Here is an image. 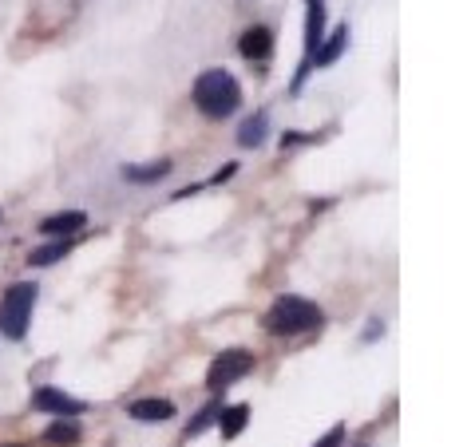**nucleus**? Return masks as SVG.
I'll return each instance as SVG.
<instances>
[{"mask_svg": "<svg viewBox=\"0 0 475 447\" xmlns=\"http://www.w3.org/2000/svg\"><path fill=\"white\" fill-rule=\"evenodd\" d=\"M84 226H87L84 210H64V214H48L44 222H40V234L44 237H67V234L84 230Z\"/></svg>", "mask_w": 475, "mask_h": 447, "instance_id": "obj_7", "label": "nucleus"}, {"mask_svg": "<svg viewBox=\"0 0 475 447\" xmlns=\"http://www.w3.org/2000/svg\"><path fill=\"white\" fill-rule=\"evenodd\" d=\"M166 171H171V163L158 158L155 166H123V178L127 183H158V178H166Z\"/></svg>", "mask_w": 475, "mask_h": 447, "instance_id": "obj_13", "label": "nucleus"}, {"mask_svg": "<svg viewBox=\"0 0 475 447\" xmlns=\"http://www.w3.org/2000/svg\"><path fill=\"white\" fill-rule=\"evenodd\" d=\"M262 139H265V112H257V115H250L242 123V131H238V143H242V147H262Z\"/></svg>", "mask_w": 475, "mask_h": 447, "instance_id": "obj_14", "label": "nucleus"}, {"mask_svg": "<svg viewBox=\"0 0 475 447\" xmlns=\"http://www.w3.org/2000/svg\"><path fill=\"white\" fill-rule=\"evenodd\" d=\"M309 4V24H305V52H317V44L325 40V0H305ZM305 56V59H309Z\"/></svg>", "mask_w": 475, "mask_h": 447, "instance_id": "obj_9", "label": "nucleus"}, {"mask_svg": "<svg viewBox=\"0 0 475 447\" xmlns=\"http://www.w3.org/2000/svg\"><path fill=\"white\" fill-rule=\"evenodd\" d=\"M127 416H131V420H147V424H163V420H171L175 416V404L171 400H135L131 408H127Z\"/></svg>", "mask_w": 475, "mask_h": 447, "instance_id": "obj_8", "label": "nucleus"}, {"mask_svg": "<svg viewBox=\"0 0 475 447\" xmlns=\"http://www.w3.org/2000/svg\"><path fill=\"white\" fill-rule=\"evenodd\" d=\"M32 305H36V285H32V282L8 285L4 301H0V333H4L8 341H24V336H28Z\"/></svg>", "mask_w": 475, "mask_h": 447, "instance_id": "obj_3", "label": "nucleus"}, {"mask_svg": "<svg viewBox=\"0 0 475 447\" xmlns=\"http://www.w3.org/2000/svg\"><path fill=\"white\" fill-rule=\"evenodd\" d=\"M341 440H345V428L336 424V428H333L329 435H321V440H317V447H341Z\"/></svg>", "mask_w": 475, "mask_h": 447, "instance_id": "obj_17", "label": "nucleus"}, {"mask_svg": "<svg viewBox=\"0 0 475 447\" xmlns=\"http://www.w3.org/2000/svg\"><path fill=\"white\" fill-rule=\"evenodd\" d=\"M325 317L317 309L313 301H305V297H277L270 305V313H265V329L277 333V336H297V333H313L317 325H321Z\"/></svg>", "mask_w": 475, "mask_h": 447, "instance_id": "obj_2", "label": "nucleus"}, {"mask_svg": "<svg viewBox=\"0 0 475 447\" xmlns=\"http://www.w3.org/2000/svg\"><path fill=\"white\" fill-rule=\"evenodd\" d=\"M214 420H218V412H214V408H202V412H198V420H191V428H186V435H198L202 428H211Z\"/></svg>", "mask_w": 475, "mask_h": 447, "instance_id": "obj_16", "label": "nucleus"}, {"mask_svg": "<svg viewBox=\"0 0 475 447\" xmlns=\"http://www.w3.org/2000/svg\"><path fill=\"white\" fill-rule=\"evenodd\" d=\"M345 36H349V28H345V24H336L333 40H325V44H317V52L309 56V64H313V67H329L333 59L345 52Z\"/></svg>", "mask_w": 475, "mask_h": 447, "instance_id": "obj_10", "label": "nucleus"}, {"mask_svg": "<svg viewBox=\"0 0 475 447\" xmlns=\"http://www.w3.org/2000/svg\"><path fill=\"white\" fill-rule=\"evenodd\" d=\"M72 254V237H59V242H48V246H40V250H32L28 254V265H52V262H59V257H67Z\"/></svg>", "mask_w": 475, "mask_h": 447, "instance_id": "obj_12", "label": "nucleus"}, {"mask_svg": "<svg viewBox=\"0 0 475 447\" xmlns=\"http://www.w3.org/2000/svg\"><path fill=\"white\" fill-rule=\"evenodd\" d=\"M238 52H242L246 59H265V56L273 52V32L265 24L246 28V32L238 36Z\"/></svg>", "mask_w": 475, "mask_h": 447, "instance_id": "obj_6", "label": "nucleus"}, {"mask_svg": "<svg viewBox=\"0 0 475 447\" xmlns=\"http://www.w3.org/2000/svg\"><path fill=\"white\" fill-rule=\"evenodd\" d=\"M48 443H79V424H72V420H56L52 428H48Z\"/></svg>", "mask_w": 475, "mask_h": 447, "instance_id": "obj_15", "label": "nucleus"}, {"mask_svg": "<svg viewBox=\"0 0 475 447\" xmlns=\"http://www.w3.org/2000/svg\"><path fill=\"white\" fill-rule=\"evenodd\" d=\"M250 369H254V356L246 353V349H226V353H218L214 364L206 369V389H211V392L230 389V384H238Z\"/></svg>", "mask_w": 475, "mask_h": 447, "instance_id": "obj_4", "label": "nucleus"}, {"mask_svg": "<svg viewBox=\"0 0 475 447\" xmlns=\"http://www.w3.org/2000/svg\"><path fill=\"white\" fill-rule=\"evenodd\" d=\"M32 408L36 412H48V416H59V420H72V416L87 412V404L76 400V396H64L59 389H40L32 396Z\"/></svg>", "mask_w": 475, "mask_h": 447, "instance_id": "obj_5", "label": "nucleus"}, {"mask_svg": "<svg viewBox=\"0 0 475 447\" xmlns=\"http://www.w3.org/2000/svg\"><path fill=\"white\" fill-rule=\"evenodd\" d=\"M250 424V404H234V408L218 412V428H222V440H234L238 432Z\"/></svg>", "mask_w": 475, "mask_h": 447, "instance_id": "obj_11", "label": "nucleus"}, {"mask_svg": "<svg viewBox=\"0 0 475 447\" xmlns=\"http://www.w3.org/2000/svg\"><path fill=\"white\" fill-rule=\"evenodd\" d=\"M238 103H242V87H238V79L230 72L211 67V72L194 79V107L206 119H230L238 112Z\"/></svg>", "mask_w": 475, "mask_h": 447, "instance_id": "obj_1", "label": "nucleus"}]
</instances>
